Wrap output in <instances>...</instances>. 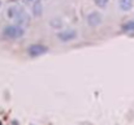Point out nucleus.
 <instances>
[{"instance_id": "nucleus-1", "label": "nucleus", "mask_w": 134, "mask_h": 125, "mask_svg": "<svg viewBox=\"0 0 134 125\" xmlns=\"http://www.w3.org/2000/svg\"><path fill=\"white\" fill-rule=\"evenodd\" d=\"M8 16L11 18H15V21L18 26H28L29 22H30V16L18 7L9 8L8 9Z\"/></svg>"}, {"instance_id": "nucleus-2", "label": "nucleus", "mask_w": 134, "mask_h": 125, "mask_svg": "<svg viewBox=\"0 0 134 125\" xmlns=\"http://www.w3.org/2000/svg\"><path fill=\"white\" fill-rule=\"evenodd\" d=\"M3 34H4V37H7L9 39H17V38H21L25 34V31H24V28H21L18 25H13V26L11 25L4 29Z\"/></svg>"}, {"instance_id": "nucleus-3", "label": "nucleus", "mask_w": 134, "mask_h": 125, "mask_svg": "<svg viewBox=\"0 0 134 125\" xmlns=\"http://www.w3.org/2000/svg\"><path fill=\"white\" fill-rule=\"evenodd\" d=\"M28 51H29L30 56H39V55H43L47 52V47L43 44H33L29 47Z\"/></svg>"}, {"instance_id": "nucleus-4", "label": "nucleus", "mask_w": 134, "mask_h": 125, "mask_svg": "<svg viewBox=\"0 0 134 125\" xmlns=\"http://www.w3.org/2000/svg\"><path fill=\"white\" fill-rule=\"evenodd\" d=\"M77 37V33L76 30H65V31H60L57 34V38L61 41V42H69L72 39H74Z\"/></svg>"}, {"instance_id": "nucleus-5", "label": "nucleus", "mask_w": 134, "mask_h": 125, "mask_svg": "<svg viewBox=\"0 0 134 125\" xmlns=\"http://www.w3.org/2000/svg\"><path fill=\"white\" fill-rule=\"evenodd\" d=\"M87 24H89L90 26H98V25H100V24H102V16H100V13L94 12V13L89 15V17H87Z\"/></svg>"}, {"instance_id": "nucleus-6", "label": "nucleus", "mask_w": 134, "mask_h": 125, "mask_svg": "<svg viewBox=\"0 0 134 125\" xmlns=\"http://www.w3.org/2000/svg\"><path fill=\"white\" fill-rule=\"evenodd\" d=\"M43 12V7H42V3H41V0H35V3L33 5V15L35 17H41Z\"/></svg>"}, {"instance_id": "nucleus-7", "label": "nucleus", "mask_w": 134, "mask_h": 125, "mask_svg": "<svg viewBox=\"0 0 134 125\" xmlns=\"http://www.w3.org/2000/svg\"><path fill=\"white\" fill-rule=\"evenodd\" d=\"M131 7H133V0H120V8L124 12L130 11Z\"/></svg>"}, {"instance_id": "nucleus-8", "label": "nucleus", "mask_w": 134, "mask_h": 125, "mask_svg": "<svg viewBox=\"0 0 134 125\" xmlns=\"http://www.w3.org/2000/svg\"><path fill=\"white\" fill-rule=\"evenodd\" d=\"M124 31H134V21H129L122 26Z\"/></svg>"}, {"instance_id": "nucleus-9", "label": "nucleus", "mask_w": 134, "mask_h": 125, "mask_svg": "<svg viewBox=\"0 0 134 125\" xmlns=\"http://www.w3.org/2000/svg\"><path fill=\"white\" fill-rule=\"evenodd\" d=\"M94 2H95V4H96L99 8H104V7L108 4L109 0H94Z\"/></svg>"}, {"instance_id": "nucleus-10", "label": "nucleus", "mask_w": 134, "mask_h": 125, "mask_svg": "<svg viewBox=\"0 0 134 125\" xmlns=\"http://www.w3.org/2000/svg\"><path fill=\"white\" fill-rule=\"evenodd\" d=\"M12 2H18V0H12Z\"/></svg>"}, {"instance_id": "nucleus-11", "label": "nucleus", "mask_w": 134, "mask_h": 125, "mask_svg": "<svg viewBox=\"0 0 134 125\" xmlns=\"http://www.w3.org/2000/svg\"><path fill=\"white\" fill-rule=\"evenodd\" d=\"M28 2H29V0H28Z\"/></svg>"}]
</instances>
